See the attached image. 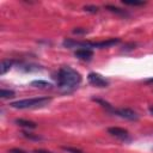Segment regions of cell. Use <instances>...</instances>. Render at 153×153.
<instances>
[{"instance_id":"cell-1","label":"cell","mask_w":153,"mask_h":153,"mask_svg":"<svg viewBox=\"0 0 153 153\" xmlns=\"http://www.w3.org/2000/svg\"><path fill=\"white\" fill-rule=\"evenodd\" d=\"M56 82L62 92H71L81 82L82 78L79 72L69 66L61 67L56 73Z\"/></svg>"},{"instance_id":"cell-2","label":"cell","mask_w":153,"mask_h":153,"mask_svg":"<svg viewBox=\"0 0 153 153\" xmlns=\"http://www.w3.org/2000/svg\"><path fill=\"white\" fill-rule=\"evenodd\" d=\"M51 102L50 97H36V98H26L12 102L10 105L14 109H31V108H41L48 105Z\"/></svg>"},{"instance_id":"cell-3","label":"cell","mask_w":153,"mask_h":153,"mask_svg":"<svg viewBox=\"0 0 153 153\" xmlns=\"http://www.w3.org/2000/svg\"><path fill=\"white\" fill-rule=\"evenodd\" d=\"M87 80H88V82H90L92 86H96V87H106V86L109 85V80L105 79L103 75L96 73V72L88 73Z\"/></svg>"},{"instance_id":"cell-4","label":"cell","mask_w":153,"mask_h":153,"mask_svg":"<svg viewBox=\"0 0 153 153\" xmlns=\"http://www.w3.org/2000/svg\"><path fill=\"white\" fill-rule=\"evenodd\" d=\"M115 115L122 117V118H126L128 121H137L139 120V115L131 110V109H128V108H121V109H116L115 110Z\"/></svg>"},{"instance_id":"cell-5","label":"cell","mask_w":153,"mask_h":153,"mask_svg":"<svg viewBox=\"0 0 153 153\" xmlns=\"http://www.w3.org/2000/svg\"><path fill=\"white\" fill-rule=\"evenodd\" d=\"M108 133L115 137H118L121 140H127L129 139V133L127 129L124 128H120V127H110L108 128Z\"/></svg>"},{"instance_id":"cell-6","label":"cell","mask_w":153,"mask_h":153,"mask_svg":"<svg viewBox=\"0 0 153 153\" xmlns=\"http://www.w3.org/2000/svg\"><path fill=\"white\" fill-rule=\"evenodd\" d=\"M74 55L80 60H90L93 56V51L88 48H80L74 51Z\"/></svg>"},{"instance_id":"cell-7","label":"cell","mask_w":153,"mask_h":153,"mask_svg":"<svg viewBox=\"0 0 153 153\" xmlns=\"http://www.w3.org/2000/svg\"><path fill=\"white\" fill-rule=\"evenodd\" d=\"M104 7H105L108 11H110V12H112V13H115V14H118V16H121V17H128V16H129V13H128L126 10H122V8H120V7L115 6V5H105Z\"/></svg>"},{"instance_id":"cell-8","label":"cell","mask_w":153,"mask_h":153,"mask_svg":"<svg viewBox=\"0 0 153 153\" xmlns=\"http://www.w3.org/2000/svg\"><path fill=\"white\" fill-rule=\"evenodd\" d=\"M18 126L20 127H24V128H27V129H35L37 127V123L33 122V121H29V120H24V118H17L14 121Z\"/></svg>"},{"instance_id":"cell-9","label":"cell","mask_w":153,"mask_h":153,"mask_svg":"<svg viewBox=\"0 0 153 153\" xmlns=\"http://www.w3.org/2000/svg\"><path fill=\"white\" fill-rule=\"evenodd\" d=\"M14 63L13 60H10V59H4L1 61V67H0V74L4 75L7 71H10V68L12 67V65Z\"/></svg>"},{"instance_id":"cell-10","label":"cell","mask_w":153,"mask_h":153,"mask_svg":"<svg viewBox=\"0 0 153 153\" xmlns=\"http://www.w3.org/2000/svg\"><path fill=\"white\" fill-rule=\"evenodd\" d=\"M93 100L94 102H97L98 104H100L106 111H109V112H111V114H114L115 115V110H116V108H114L110 103H108L106 100H104V99H100V98H93Z\"/></svg>"},{"instance_id":"cell-11","label":"cell","mask_w":153,"mask_h":153,"mask_svg":"<svg viewBox=\"0 0 153 153\" xmlns=\"http://www.w3.org/2000/svg\"><path fill=\"white\" fill-rule=\"evenodd\" d=\"M20 134H22L25 139L32 140V141H41V140L43 139L42 136H39V135H37V134H33V133H30V131H25V130H23Z\"/></svg>"},{"instance_id":"cell-12","label":"cell","mask_w":153,"mask_h":153,"mask_svg":"<svg viewBox=\"0 0 153 153\" xmlns=\"http://www.w3.org/2000/svg\"><path fill=\"white\" fill-rule=\"evenodd\" d=\"M16 96V92L13 90H6V88H1L0 91V98L6 99V98H12Z\"/></svg>"},{"instance_id":"cell-13","label":"cell","mask_w":153,"mask_h":153,"mask_svg":"<svg viewBox=\"0 0 153 153\" xmlns=\"http://www.w3.org/2000/svg\"><path fill=\"white\" fill-rule=\"evenodd\" d=\"M31 85L35 87H41V88H47V87L51 86L48 81H44V80H33V81H31Z\"/></svg>"},{"instance_id":"cell-14","label":"cell","mask_w":153,"mask_h":153,"mask_svg":"<svg viewBox=\"0 0 153 153\" xmlns=\"http://www.w3.org/2000/svg\"><path fill=\"white\" fill-rule=\"evenodd\" d=\"M122 4L123 5H128V6H143V5H146V2L145 1H127V0H123L122 1Z\"/></svg>"},{"instance_id":"cell-15","label":"cell","mask_w":153,"mask_h":153,"mask_svg":"<svg viewBox=\"0 0 153 153\" xmlns=\"http://www.w3.org/2000/svg\"><path fill=\"white\" fill-rule=\"evenodd\" d=\"M84 10H85L86 12H90V13H97V12L99 11L98 6H94V5H86V6L84 7Z\"/></svg>"},{"instance_id":"cell-16","label":"cell","mask_w":153,"mask_h":153,"mask_svg":"<svg viewBox=\"0 0 153 153\" xmlns=\"http://www.w3.org/2000/svg\"><path fill=\"white\" fill-rule=\"evenodd\" d=\"M62 149H63V151H66V152H68V153H84L82 151H80V149H78V148H75V147H67V146H62Z\"/></svg>"},{"instance_id":"cell-17","label":"cell","mask_w":153,"mask_h":153,"mask_svg":"<svg viewBox=\"0 0 153 153\" xmlns=\"http://www.w3.org/2000/svg\"><path fill=\"white\" fill-rule=\"evenodd\" d=\"M86 32H87V30L86 29H81V27H76V29L73 30V33H75V35H84Z\"/></svg>"},{"instance_id":"cell-18","label":"cell","mask_w":153,"mask_h":153,"mask_svg":"<svg viewBox=\"0 0 153 153\" xmlns=\"http://www.w3.org/2000/svg\"><path fill=\"white\" fill-rule=\"evenodd\" d=\"M8 153H27V152H25L24 149H20V148H11L8 151Z\"/></svg>"},{"instance_id":"cell-19","label":"cell","mask_w":153,"mask_h":153,"mask_svg":"<svg viewBox=\"0 0 153 153\" xmlns=\"http://www.w3.org/2000/svg\"><path fill=\"white\" fill-rule=\"evenodd\" d=\"M136 44L135 43H129V44H124L123 45V50H131Z\"/></svg>"},{"instance_id":"cell-20","label":"cell","mask_w":153,"mask_h":153,"mask_svg":"<svg viewBox=\"0 0 153 153\" xmlns=\"http://www.w3.org/2000/svg\"><path fill=\"white\" fill-rule=\"evenodd\" d=\"M33 153H53V152H50V151H47V149H35L33 151Z\"/></svg>"},{"instance_id":"cell-21","label":"cell","mask_w":153,"mask_h":153,"mask_svg":"<svg viewBox=\"0 0 153 153\" xmlns=\"http://www.w3.org/2000/svg\"><path fill=\"white\" fill-rule=\"evenodd\" d=\"M145 82H147V84H153V78H149V79H146V80H145Z\"/></svg>"},{"instance_id":"cell-22","label":"cell","mask_w":153,"mask_h":153,"mask_svg":"<svg viewBox=\"0 0 153 153\" xmlns=\"http://www.w3.org/2000/svg\"><path fill=\"white\" fill-rule=\"evenodd\" d=\"M148 110H149V112H151V114L153 115V105H151V106L148 108Z\"/></svg>"}]
</instances>
